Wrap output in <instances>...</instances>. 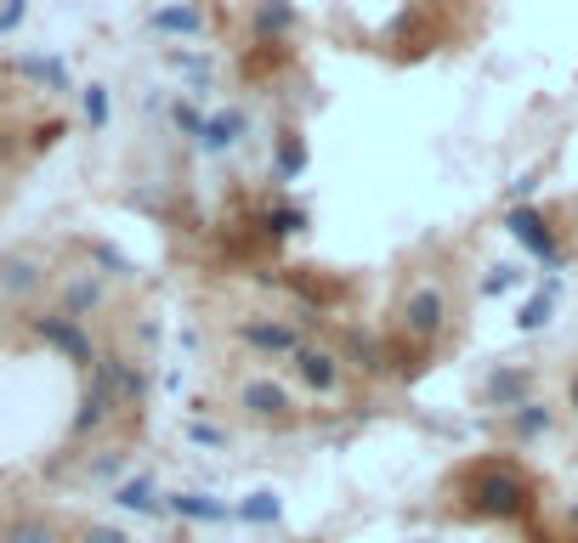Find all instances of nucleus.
I'll use <instances>...</instances> for the list:
<instances>
[{
	"mask_svg": "<svg viewBox=\"0 0 578 543\" xmlns=\"http://www.w3.org/2000/svg\"><path fill=\"white\" fill-rule=\"evenodd\" d=\"M465 504L488 521H516L534 504V487H527V476L510 459H482L465 470Z\"/></svg>",
	"mask_w": 578,
	"mask_h": 543,
	"instance_id": "1",
	"label": "nucleus"
},
{
	"mask_svg": "<svg viewBox=\"0 0 578 543\" xmlns=\"http://www.w3.org/2000/svg\"><path fill=\"white\" fill-rule=\"evenodd\" d=\"M443 328H448V294L437 283H414L398 306V345L403 352H425Z\"/></svg>",
	"mask_w": 578,
	"mask_h": 543,
	"instance_id": "2",
	"label": "nucleus"
},
{
	"mask_svg": "<svg viewBox=\"0 0 578 543\" xmlns=\"http://www.w3.org/2000/svg\"><path fill=\"white\" fill-rule=\"evenodd\" d=\"M238 340L256 345L261 357H296L301 352V328H289V323H267V317H250V323H238Z\"/></svg>",
	"mask_w": 578,
	"mask_h": 543,
	"instance_id": "3",
	"label": "nucleus"
},
{
	"mask_svg": "<svg viewBox=\"0 0 578 543\" xmlns=\"http://www.w3.org/2000/svg\"><path fill=\"white\" fill-rule=\"evenodd\" d=\"M296 374L318 390V397H334V390H341V357H334L329 352V345H301V352H296Z\"/></svg>",
	"mask_w": 578,
	"mask_h": 543,
	"instance_id": "4",
	"label": "nucleus"
},
{
	"mask_svg": "<svg viewBox=\"0 0 578 543\" xmlns=\"http://www.w3.org/2000/svg\"><path fill=\"white\" fill-rule=\"evenodd\" d=\"M103 306H109V283L96 278V272H74L69 289H63V301H58V312L74 317V323H85L91 312H103Z\"/></svg>",
	"mask_w": 578,
	"mask_h": 543,
	"instance_id": "5",
	"label": "nucleus"
},
{
	"mask_svg": "<svg viewBox=\"0 0 578 543\" xmlns=\"http://www.w3.org/2000/svg\"><path fill=\"white\" fill-rule=\"evenodd\" d=\"M40 283H45V261H40V255H29V250L0 255V294L23 301V294H34Z\"/></svg>",
	"mask_w": 578,
	"mask_h": 543,
	"instance_id": "6",
	"label": "nucleus"
},
{
	"mask_svg": "<svg viewBox=\"0 0 578 543\" xmlns=\"http://www.w3.org/2000/svg\"><path fill=\"white\" fill-rule=\"evenodd\" d=\"M510 232L527 243V250H534L539 261H561V250H556V232H550V221L545 216H534V210H516L510 216Z\"/></svg>",
	"mask_w": 578,
	"mask_h": 543,
	"instance_id": "7",
	"label": "nucleus"
},
{
	"mask_svg": "<svg viewBox=\"0 0 578 543\" xmlns=\"http://www.w3.org/2000/svg\"><path fill=\"white\" fill-rule=\"evenodd\" d=\"M245 403H250V414L256 419H289V397L272 385V379H256V385H245Z\"/></svg>",
	"mask_w": 578,
	"mask_h": 543,
	"instance_id": "8",
	"label": "nucleus"
},
{
	"mask_svg": "<svg viewBox=\"0 0 578 543\" xmlns=\"http://www.w3.org/2000/svg\"><path fill=\"white\" fill-rule=\"evenodd\" d=\"M0 543H58V532H52L45 515H12L7 526H0Z\"/></svg>",
	"mask_w": 578,
	"mask_h": 543,
	"instance_id": "9",
	"label": "nucleus"
},
{
	"mask_svg": "<svg viewBox=\"0 0 578 543\" xmlns=\"http://www.w3.org/2000/svg\"><path fill=\"white\" fill-rule=\"evenodd\" d=\"M522 390H527V374L522 368H505V374H494V385H488V397L499 403V408H522Z\"/></svg>",
	"mask_w": 578,
	"mask_h": 543,
	"instance_id": "10",
	"label": "nucleus"
},
{
	"mask_svg": "<svg viewBox=\"0 0 578 543\" xmlns=\"http://www.w3.org/2000/svg\"><path fill=\"white\" fill-rule=\"evenodd\" d=\"M516 430H522V436H539V430H550V414H545L539 403H522V414H516Z\"/></svg>",
	"mask_w": 578,
	"mask_h": 543,
	"instance_id": "11",
	"label": "nucleus"
},
{
	"mask_svg": "<svg viewBox=\"0 0 578 543\" xmlns=\"http://www.w3.org/2000/svg\"><path fill=\"white\" fill-rule=\"evenodd\" d=\"M120 504H125V510H154V487H148V481L120 487Z\"/></svg>",
	"mask_w": 578,
	"mask_h": 543,
	"instance_id": "12",
	"label": "nucleus"
},
{
	"mask_svg": "<svg viewBox=\"0 0 578 543\" xmlns=\"http://www.w3.org/2000/svg\"><path fill=\"white\" fill-rule=\"evenodd\" d=\"M545 323H550V294H534L522 306V328H545Z\"/></svg>",
	"mask_w": 578,
	"mask_h": 543,
	"instance_id": "13",
	"label": "nucleus"
},
{
	"mask_svg": "<svg viewBox=\"0 0 578 543\" xmlns=\"http://www.w3.org/2000/svg\"><path fill=\"white\" fill-rule=\"evenodd\" d=\"M256 29H261V34H278V29H289V7H283V0H272V7H261Z\"/></svg>",
	"mask_w": 578,
	"mask_h": 543,
	"instance_id": "14",
	"label": "nucleus"
},
{
	"mask_svg": "<svg viewBox=\"0 0 578 543\" xmlns=\"http://www.w3.org/2000/svg\"><path fill=\"white\" fill-rule=\"evenodd\" d=\"M245 521H278V499H272V492H256V499L245 504Z\"/></svg>",
	"mask_w": 578,
	"mask_h": 543,
	"instance_id": "15",
	"label": "nucleus"
},
{
	"mask_svg": "<svg viewBox=\"0 0 578 543\" xmlns=\"http://www.w3.org/2000/svg\"><path fill=\"white\" fill-rule=\"evenodd\" d=\"M176 510H187V515H199V521H221V515H227L221 504H199V499H176Z\"/></svg>",
	"mask_w": 578,
	"mask_h": 543,
	"instance_id": "16",
	"label": "nucleus"
},
{
	"mask_svg": "<svg viewBox=\"0 0 578 543\" xmlns=\"http://www.w3.org/2000/svg\"><path fill=\"white\" fill-rule=\"evenodd\" d=\"M85 543H131V537H125V532H114V526H91V532H85Z\"/></svg>",
	"mask_w": 578,
	"mask_h": 543,
	"instance_id": "17",
	"label": "nucleus"
},
{
	"mask_svg": "<svg viewBox=\"0 0 578 543\" xmlns=\"http://www.w3.org/2000/svg\"><path fill=\"white\" fill-rule=\"evenodd\" d=\"M572 408H578V379H572Z\"/></svg>",
	"mask_w": 578,
	"mask_h": 543,
	"instance_id": "18",
	"label": "nucleus"
},
{
	"mask_svg": "<svg viewBox=\"0 0 578 543\" xmlns=\"http://www.w3.org/2000/svg\"><path fill=\"white\" fill-rule=\"evenodd\" d=\"M0 301H7V294H0Z\"/></svg>",
	"mask_w": 578,
	"mask_h": 543,
	"instance_id": "19",
	"label": "nucleus"
}]
</instances>
